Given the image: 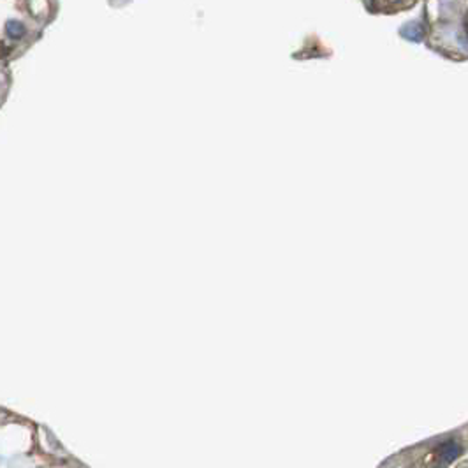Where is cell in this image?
I'll use <instances>...</instances> for the list:
<instances>
[{
  "label": "cell",
  "instance_id": "2",
  "mask_svg": "<svg viewBox=\"0 0 468 468\" xmlns=\"http://www.w3.org/2000/svg\"><path fill=\"white\" fill-rule=\"evenodd\" d=\"M7 34H9V37L13 39H19L23 34H25V27L21 25L19 21H7Z\"/></svg>",
  "mask_w": 468,
  "mask_h": 468
},
{
  "label": "cell",
  "instance_id": "1",
  "mask_svg": "<svg viewBox=\"0 0 468 468\" xmlns=\"http://www.w3.org/2000/svg\"><path fill=\"white\" fill-rule=\"evenodd\" d=\"M461 453V447L458 446L456 442H449V443H443L442 446V463H447L451 459H454L456 456Z\"/></svg>",
  "mask_w": 468,
  "mask_h": 468
}]
</instances>
